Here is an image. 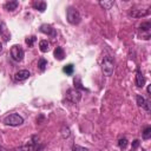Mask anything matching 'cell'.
Listing matches in <instances>:
<instances>
[{
  "label": "cell",
  "instance_id": "16",
  "mask_svg": "<svg viewBox=\"0 0 151 151\" xmlns=\"http://www.w3.org/2000/svg\"><path fill=\"white\" fill-rule=\"evenodd\" d=\"M39 48H40V51H41L42 53L47 52V51L50 50V44H48V41H47V40H41V41L39 42Z\"/></svg>",
  "mask_w": 151,
  "mask_h": 151
},
{
  "label": "cell",
  "instance_id": "1",
  "mask_svg": "<svg viewBox=\"0 0 151 151\" xmlns=\"http://www.w3.org/2000/svg\"><path fill=\"white\" fill-rule=\"evenodd\" d=\"M66 18H67V21L71 24V25H78L80 21H81V17H80V13L77 8L74 7H68L67 11H66Z\"/></svg>",
  "mask_w": 151,
  "mask_h": 151
},
{
  "label": "cell",
  "instance_id": "23",
  "mask_svg": "<svg viewBox=\"0 0 151 151\" xmlns=\"http://www.w3.org/2000/svg\"><path fill=\"white\" fill-rule=\"evenodd\" d=\"M72 151H88V149L83 147V146H79L78 144H73V146H72Z\"/></svg>",
  "mask_w": 151,
  "mask_h": 151
},
{
  "label": "cell",
  "instance_id": "11",
  "mask_svg": "<svg viewBox=\"0 0 151 151\" xmlns=\"http://www.w3.org/2000/svg\"><path fill=\"white\" fill-rule=\"evenodd\" d=\"M134 83H136L137 87H143V86L145 85V78H144V76L142 74V72H140V71H137Z\"/></svg>",
  "mask_w": 151,
  "mask_h": 151
},
{
  "label": "cell",
  "instance_id": "25",
  "mask_svg": "<svg viewBox=\"0 0 151 151\" xmlns=\"http://www.w3.org/2000/svg\"><path fill=\"white\" fill-rule=\"evenodd\" d=\"M0 151H7V150H6V149H5L2 145H0Z\"/></svg>",
  "mask_w": 151,
  "mask_h": 151
},
{
  "label": "cell",
  "instance_id": "4",
  "mask_svg": "<svg viewBox=\"0 0 151 151\" xmlns=\"http://www.w3.org/2000/svg\"><path fill=\"white\" fill-rule=\"evenodd\" d=\"M66 99L72 104H78L81 99V92L77 88H70L66 92Z\"/></svg>",
  "mask_w": 151,
  "mask_h": 151
},
{
  "label": "cell",
  "instance_id": "22",
  "mask_svg": "<svg viewBox=\"0 0 151 151\" xmlns=\"http://www.w3.org/2000/svg\"><path fill=\"white\" fill-rule=\"evenodd\" d=\"M73 83H74V88H77V90H78V88H83V90H84V87L81 86V83H80V79H79L78 77H76V78H74V80H73Z\"/></svg>",
  "mask_w": 151,
  "mask_h": 151
},
{
  "label": "cell",
  "instance_id": "6",
  "mask_svg": "<svg viewBox=\"0 0 151 151\" xmlns=\"http://www.w3.org/2000/svg\"><path fill=\"white\" fill-rule=\"evenodd\" d=\"M150 28H151V24L149 21L146 22H142V25L139 26V37H142L140 39H150Z\"/></svg>",
  "mask_w": 151,
  "mask_h": 151
},
{
  "label": "cell",
  "instance_id": "13",
  "mask_svg": "<svg viewBox=\"0 0 151 151\" xmlns=\"http://www.w3.org/2000/svg\"><path fill=\"white\" fill-rule=\"evenodd\" d=\"M32 6H33V8H35L39 12H44L46 9V2L45 1H34L32 4Z\"/></svg>",
  "mask_w": 151,
  "mask_h": 151
},
{
  "label": "cell",
  "instance_id": "9",
  "mask_svg": "<svg viewBox=\"0 0 151 151\" xmlns=\"http://www.w3.org/2000/svg\"><path fill=\"white\" fill-rule=\"evenodd\" d=\"M40 32L44 33V34H47V35H51V37H55L57 33L54 31V28L51 26V25H47V24H44L40 26Z\"/></svg>",
  "mask_w": 151,
  "mask_h": 151
},
{
  "label": "cell",
  "instance_id": "8",
  "mask_svg": "<svg viewBox=\"0 0 151 151\" xmlns=\"http://www.w3.org/2000/svg\"><path fill=\"white\" fill-rule=\"evenodd\" d=\"M136 100H137V105L139 106V107H143L144 110H146V111H150V105H149V101L143 97V96H140V94H137L136 96Z\"/></svg>",
  "mask_w": 151,
  "mask_h": 151
},
{
  "label": "cell",
  "instance_id": "3",
  "mask_svg": "<svg viewBox=\"0 0 151 151\" xmlns=\"http://www.w3.org/2000/svg\"><path fill=\"white\" fill-rule=\"evenodd\" d=\"M4 123L9 126H19L24 123V118L18 113H11L4 118Z\"/></svg>",
  "mask_w": 151,
  "mask_h": 151
},
{
  "label": "cell",
  "instance_id": "21",
  "mask_svg": "<svg viewBox=\"0 0 151 151\" xmlns=\"http://www.w3.org/2000/svg\"><path fill=\"white\" fill-rule=\"evenodd\" d=\"M37 40V37L35 35H32V37H28V38H26V44L28 45V46H33V44H34V41Z\"/></svg>",
  "mask_w": 151,
  "mask_h": 151
},
{
  "label": "cell",
  "instance_id": "24",
  "mask_svg": "<svg viewBox=\"0 0 151 151\" xmlns=\"http://www.w3.org/2000/svg\"><path fill=\"white\" fill-rule=\"evenodd\" d=\"M139 146V140L138 139H134L133 142H132V147H131V151H134L137 147Z\"/></svg>",
  "mask_w": 151,
  "mask_h": 151
},
{
  "label": "cell",
  "instance_id": "10",
  "mask_svg": "<svg viewBox=\"0 0 151 151\" xmlns=\"http://www.w3.org/2000/svg\"><path fill=\"white\" fill-rule=\"evenodd\" d=\"M149 13H150L149 9H131L129 12V15L133 18H140V17H146Z\"/></svg>",
  "mask_w": 151,
  "mask_h": 151
},
{
  "label": "cell",
  "instance_id": "17",
  "mask_svg": "<svg viewBox=\"0 0 151 151\" xmlns=\"http://www.w3.org/2000/svg\"><path fill=\"white\" fill-rule=\"evenodd\" d=\"M46 66H47V61H46V59L40 58L39 61H38V67H39V70H40V71H45Z\"/></svg>",
  "mask_w": 151,
  "mask_h": 151
},
{
  "label": "cell",
  "instance_id": "20",
  "mask_svg": "<svg viewBox=\"0 0 151 151\" xmlns=\"http://www.w3.org/2000/svg\"><path fill=\"white\" fill-rule=\"evenodd\" d=\"M63 71L66 73V74H72L73 73V65L72 64H68V65H65Z\"/></svg>",
  "mask_w": 151,
  "mask_h": 151
},
{
  "label": "cell",
  "instance_id": "18",
  "mask_svg": "<svg viewBox=\"0 0 151 151\" xmlns=\"http://www.w3.org/2000/svg\"><path fill=\"white\" fill-rule=\"evenodd\" d=\"M150 137H151V127L150 126H146L143 130V138L144 139H149Z\"/></svg>",
  "mask_w": 151,
  "mask_h": 151
},
{
  "label": "cell",
  "instance_id": "7",
  "mask_svg": "<svg viewBox=\"0 0 151 151\" xmlns=\"http://www.w3.org/2000/svg\"><path fill=\"white\" fill-rule=\"evenodd\" d=\"M29 76H31L29 71H27V70H20V71H18L14 74V80L15 81H22V80H26Z\"/></svg>",
  "mask_w": 151,
  "mask_h": 151
},
{
  "label": "cell",
  "instance_id": "28",
  "mask_svg": "<svg viewBox=\"0 0 151 151\" xmlns=\"http://www.w3.org/2000/svg\"><path fill=\"white\" fill-rule=\"evenodd\" d=\"M1 31H2V26H1V24H0V33H1Z\"/></svg>",
  "mask_w": 151,
  "mask_h": 151
},
{
  "label": "cell",
  "instance_id": "27",
  "mask_svg": "<svg viewBox=\"0 0 151 151\" xmlns=\"http://www.w3.org/2000/svg\"><path fill=\"white\" fill-rule=\"evenodd\" d=\"M1 50H2V44L0 42V52H1Z\"/></svg>",
  "mask_w": 151,
  "mask_h": 151
},
{
  "label": "cell",
  "instance_id": "2",
  "mask_svg": "<svg viewBox=\"0 0 151 151\" xmlns=\"http://www.w3.org/2000/svg\"><path fill=\"white\" fill-rule=\"evenodd\" d=\"M113 70H114V64H113L112 58L109 57V55L104 57V59L101 61V71H103V73L105 76L110 77V76H112Z\"/></svg>",
  "mask_w": 151,
  "mask_h": 151
},
{
  "label": "cell",
  "instance_id": "12",
  "mask_svg": "<svg viewBox=\"0 0 151 151\" xmlns=\"http://www.w3.org/2000/svg\"><path fill=\"white\" fill-rule=\"evenodd\" d=\"M54 58L58 59V60H63L65 58V52H64L63 47H60V46L55 47V50H54Z\"/></svg>",
  "mask_w": 151,
  "mask_h": 151
},
{
  "label": "cell",
  "instance_id": "5",
  "mask_svg": "<svg viewBox=\"0 0 151 151\" xmlns=\"http://www.w3.org/2000/svg\"><path fill=\"white\" fill-rule=\"evenodd\" d=\"M24 55H25V52H24V50L21 48L20 45H13L11 47V57H12L13 60L21 61L24 59Z\"/></svg>",
  "mask_w": 151,
  "mask_h": 151
},
{
  "label": "cell",
  "instance_id": "19",
  "mask_svg": "<svg viewBox=\"0 0 151 151\" xmlns=\"http://www.w3.org/2000/svg\"><path fill=\"white\" fill-rule=\"evenodd\" d=\"M126 145H127V139H126L125 137L118 139V146H119L122 150H124V149L126 147Z\"/></svg>",
  "mask_w": 151,
  "mask_h": 151
},
{
  "label": "cell",
  "instance_id": "15",
  "mask_svg": "<svg viewBox=\"0 0 151 151\" xmlns=\"http://www.w3.org/2000/svg\"><path fill=\"white\" fill-rule=\"evenodd\" d=\"M18 5H19L18 1H7V2L4 5V7H5V9H7V11H14V9H17Z\"/></svg>",
  "mask_w": 151,
  "mask_h": 151
},
{
  "label": "cell",
  "instance_id": "14",
  "mask_svg": "<svg viewBox=\"0 0 151 151\" xmlns=\"http://www.w3.org/2000/svg\"><path fill=\"white\" fill-rule=\"evenodd\" d=\"M99 5H100V7L103 8V9H110L113 5H114V1L113 0H101V1H99Z\"/></svg>",
  "mask_w": 151,
  "mask_h": 151
},
{
  "label": "cell",
  "instance_id": "26",
  "mask_svg": "<svg viewBox=\"0 0 151 151\" xmlns=\"http://www.w3.org/2000/svg\"><path fill=\"white\" fill-rule=\"evenodd\" d=\"M147 93H149V94H150V93H151V87H150V85H149V86H147Z\"/></svg>",
  "mask_w": 151,
  "mask_h": 151
}]
</instances>
